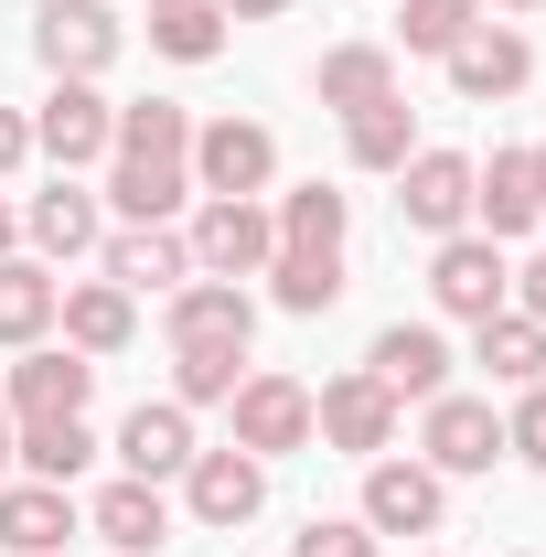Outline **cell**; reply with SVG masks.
<instances>
[{
  "mask_svg": "<svg viewBox=\"0 0 546 557\" xmlns=\"http://www.w3.org/2000/svg\"><path fill=\"white\" fill-rule=\"evenodd\" d=\"M418 461L450 483V472H493L504 461V408L493 397H429L418 408Z\"/></svg>",
  "mask_w": 546,
  "mask_h": 557,
  "instance_id": "5b68a950",
  "label": "cell"
},
{
  "mask_svg": "<svg viewBox=\"0 0 546 557\" xmlns=\"http://www.w3.org/2000/svg\"><path fill=\"white\" fill-rule=\"evenodd\" d=\"M397 214L418 236H461L472 225V150H408L397 161Z\"/></svg>",
  "mask_w": 546,
  "mask_h": 557,
  "instance_id": "9c48e42d",
  "label": "cell"
},
{
  "mask_svg": "<svg viewBox=\"0 0 546 557\" xmlns=\"http://www.w3.org/2000/svg\"><path fill=\"white\" fill-rule=\"evenodd\" d=\"M119 472H129V483H183V472H194V408H183V397H161V408L139 397V408L119 418Z\"/></svg>",
  "mask_w": 546,
  "mask_h": 557,
  "instance_id": "9a60e30c",
  "label": "cell"
},
{
  "mask_svg": "<svg viewBox=\"0 0 546 557\" xmlns=\"http://www.w3.org/2000/svg\"><path fill=\"white\" fill-rule=\"evenodd\" d=\"M493 11H546V0H493Z\"/></svg>",
  "mask_w": 546,
  "mask_h": 557,
  "instance_id": "60d3db41",
  "label": "cell"
},
{
  "mask_svg": "<svg viewBox=\"0 0 546 557\" xmlns=\"http://www.w3.org/2000/svg\"><path fill=\"white\" fill-rule=\"evenodd\" d=\"M269 300L300 311V322L333 311V300H343V247H278V258H269Z\"/></svg>",
  "mask_w": 546,
  "mask_h": 557,
  "instance_id": "4316f807",
  "label": "cell"
},
{
  "mask_svg": "<svg viewBox=\"0 0 546 557\" xmlns=\"http://www.w3.org/2000/svg\"><path fill=\"white\" fill-rule=\"evenodd\" d=\"M54 322H65V344L86 354V364H108V354H129V333H139V300L119 289V278H65Z\"/></svg>",
  "mask_w": 546,
  "mask_h": 557,
  "instance_id": "ffe728a7",
  "label": "cell"
},
{
  "mask_svg": "<svg viewBox=\"0 0 546 557\" xmlns=\"http://www.w3.org/2000/svg\"><path fill=\"white\" fill-rule=\"evenodd\" d=\"M439 65H450V86H461L472 108H493V97H514V86L536 75V44H525L514 22H472V33H461Z\"/></svg>",
  "mask_w": 546,
  "mask_h": 557,
  "instance_id": "2e32d148",
  "label": "cell"
},
{
  "mask_svg": "<svg viewBox=\"0 0 546 557\" xmlns=\"http://www.w3.org/2000/svg\"><path fill=\"white\" fill-rule=\"evenodd\" d=\"M86 536H108L119 557H161V547H172V493H161V483H129V472H119V483L86 504Z\"/></svg>",
  "mask_w": 546,
  "mask_h": 557,
  "instance_id": "44dd1931",
  "label": "cell"
},
{
  "mask_svg": "<svg viewBox=\"0 0 546 557\" xmlns=\"http://www.w3.org/2000/svg\"><path fill=\"white\" fill-rule=\"evenodd\" d=\"M408 150H418L408 97H386V108H353V119H343V161H353V172H397Z\"/></svg>",
  "mask_w": 546,
  "mask_h": 557,
  "instance_id": "f1b7e54d",
  "label": "cell"
},
{
  "mask_svg": "<svg viewBox=\"0 0 546 557\" xmlns=\"http://www.w3.org/2000/svg\"><path fill=\"white\" fill-rule=\"evenodd\" d=\"M472 364L504 386V397L546 386V322H525V311H493V322H472Z\"/></svg>",
  "mask_w": 546,
  "mask_h": 557,
  "instance_id": "603a6c76",
  "label": "cell"
},
{
  "mask_svg": "<svg viewBox=\"0 0 546 557\" xmlns=\"http://www.w3.org/2000/svg\"><path fill=\"white\" fill-rule=\"evenodd\" d=\"M225 418H236V450H258V461L311 450V386L278 375V364H247V386L225 397Z\"/></svg>",
  "mask_w": 546,
  "mask_h": 557,
  "instance_id": "277c9868",
  "label": "cell"
},
{
  "mask_svg": "<svg viewBox=\"0 0 546 557\" xmlns=\"http://www.w3.org/2000/svg\"><path fill=\"white\" fill-rule=\"evenodd\" d=\"M364 375H375L397 408L450 397V344H439V322H386V333H375V354H364Z\"/></svg>",
  "mask_w": 546,
  "mask_h": 557,
  "instance_id": "7c38bea8",
  "label": "cell"
},
{
  "mask_svg": "<svg viewBox=\"0 0 546 557\" xmlns=\"http://www.w3.org/2000/svg\"><path fill=\"white\" fill-rule=\"evenodd\" d=\"M86 525V504H75V483H0V557H54Z\"/></svg>",
  "mask_w": 546,
  "mask_h": 557,
  "instance_id": "e0dca14e",
  "label": "cell"
},
{
  "mask_svg": "<svg viewBox=\"0 0 546 557\" xmlns=\"http://www.w3.org/2000/svg\"><path fill=\"white\" fill-rule=\"evenodd\" d=\"M97 269L119 278V289H161V300H172V289H183V278H194V247H183V225H119V236H97Z\"/></svg>",
  "mask_w": 546,
  "mask_h": 557,
  "instance_id": "d6986e66",
  "label": "cell"
},
{
  "mask_svg": "<svg viewBox=\"0 0 546 557\" xmlns=\"http://www.w3.org/2000/svg\"><path fill=\"white\" fill-rule=\"evenodd\" d=\"M311 97H322L333 119H353V108H386V97H397V54H386V44H333V54L311 65Z\"/></svg>",
  "mask_w": 546,
  "mask_h": 557,
  "instance_id": "7402d4cb",
  "label": "cell"
},
{
  "mask_svg": "<svg viewBox=\"0 0 546 557\" xmlns=\"http://www.w3.org/2000/svg\"><path fill=\"white\" fill-rule=\"evenodd\" d=\"M119 44H129V33L108 22V0H44V11H33V54H44V75H86V86H97V75L119 65Z\"/></svg>",
  "mask_w": 546,
  "mask_h": 557,
  "instance_id": "52a82bcc",
  "label": "cell"
},
{
  "mask_svg": "<svg viewBox=\"0 0 546 557\" xmlns=\"http://www.w3.org/2000/svg\"><path fill=\"white\" fill-rule=\"evenodd\" d=\"M22 161H33V119H22V108H0V183H11Z\"/></svg>",
  "mask_w": 546,
  "mask_h": 557,
  "instance_id": "e575fe53",
  "label": "cell"
},
{
  "mask_svg": "<svg viewBox=\"0 0 546 557\" xmlns=\"http://www.w3.org/2000/svg\"><path fill=\"white\" fill-rule=\"evenodd\" d=\"M536 161L525 150H493V161H472V236H493V247H514V236H536Z\"/></svg>",
  "mask_w": 546,
  "mask_h": 557,
  "instance_id": "ac0fdd59",
  "label": "cell"
},
{
  "mask_svg": "<svg viewBox=\"0 0 546 557\" xmlns=\"http://www.w3.org/2000/svg\"><path fill=\"white\" fill-rule=\"evenodd\" d=\"M86 397H97V364H86L75 344H22L0 408H11V418H86Z\"/></svg>",
  "mask_w": 546,
  "mask_h": 557,
  "instance_id": "5bb4252c",
  "label": "cell"
},
{
  "mask_svg": "<svg viewBox=\"0 0 546 557\" xmlns=\"http://www.w3.org/2000/svg\"><path fill=\"white\" fill-rule=\"evenodd\" d=\"M108 139H119V108H108L86 75H54V97L33 108V150H44L54 172H86V161H108Z\"/></svg>",
  "mask_w": 546,
  "mask_h": 557,
  "instance_id": "8992f818",
  "label": "cell"
},
{
  "mask_svg": "<svg viewBox=\"0 0 546 557\" xmlns=\"http://www.w3.org/2000/svg\"><path fill=\"white\" fill-rule=\"evenodd\" d=\"M183 504H194V525H214V536H236L258 504H269V461L258 450H194V472H183Z\"/></svg>",
  "mask_w": 546,
  "mask_h": 557,
  "instance_id": "30bf717a",
  "label": "cell"
},
{
  "mask_svg": "<svg viewBox=\"0 0 546 557\" xmlns=\"http://www.w3.org/2000/svg\"><path fill=\"white\" fill-rule=\"evenodd\" d=\"M214 11H225V22H278L289 0H214Z\"/></svg>",
  "mask_w": 546,
  "mask_h": 557,
  "instance_id": "8d00e7d4",
  "label": "cell"
},
{
  "mask_svg": "<svg viewBox=\"0 0 546 557\" xmlns=\"http://www.w3.org/2000/svg\"><path fill=\"white\" fill-rule=\"evenodd\" d=\"M472 22H482V0H397V44L408 54H450Z\"/></svg>",
  "mask_w": 546,
  "mask_h": 557,
  "instance_id": "1f68e13d",
  "label": "cell"
},
{
  "mask_svg": "<svg viewBox=\"0 0 546 557\" xmlns=\"http://www.w3.org/2000/svg\"><path fill=\"white\" fill-rule=\"evenodd\" d=\"M289 557H386V547H375L364 515H311V525L289 536Z\"/></svg>",
  "mask_w": 546,
  "mask_h": 557,
  "instance_id": "d6a6232c",
  "label": "cell"
},
{
  "mask_svg": "<svg viewBox=\"0 0 546 557\" xmlns=\"http://www.w3.org/2000/svg\"><path fill=\"white\" fill-rule=\"evenodd\" d=\"M150 54L214 65V54H225V11H214V0H150Z\"/></svg>",
  "mask_w": 546,
  "mask_h": 557,
  "instance_id": "83f0119b",
  "label": "cell"
},
{
  "mask_svg": "<svg viewBox=\"0 0 546 557\" xmlns=\"http://www.w3.org/2000/svg\"><path fill=\"white\" fill-rule=\"evenodd\" d=\"M269 183H278V129H258V119L194 129V194H269Z\"/></svg>",
  "mask_w": 546,
  "mask_h": 557,
  "instance_id": "ba28073f",
  "label": "cell"
},
{
  "mask_svg": "<svg viewBox=\"0 0 546 557\" xmlns=\"http://www.w3.org/2000/svg\"><path fill=\"white\" fill-rule=\"evenodd\" d=\"M11 247H22V214H11V194H0V258H11Z\"/></svg>",
  "mask_w": 546,
  "mask_h": 557,
  "instance_id": "74e56055",
  "label": "cell"
},
{
  "mask_svg": "<svg viewBox=\"0 0 546 557\" xmlns=\"http://www.w3.org/2000/svg\"><path fill=\"white\" fill-rule=\"evenodd\" d=\"M525 161H536V214H546V139H536V150H525Z\"/></svg>",
  "mask_w": 546,
  "mask_h": 557,
  "instance_id": "f35d334b",
  "label": "cell"
},
{
  "mask_svg": "<svg viewBox=\"0 0 546 557\" xmlns=\"http://www.w3.org/2000/svg\"><path fill=\"white\" fill-rule=\"evenodd\" d=\"M504 450H514L525 472H546V386H525V397H514V418H504Z\"/></svg>",
  "mask_w": 546,
  "mask_h": 557,
  "instance_id": "836d02e7",
  "label": "cell"
},
{
  "mask_svg": "<svg viewBox=\"0 0 546 557\" xmlns=\"http://www.w3.org/2000/svg\"><path fill=\"white\" fill-rule=\"evenodd\" d=\"M0 483H11V408H0Z\"/></svg>",
  "mask_w": 546,
  "mask_h": 557,
  "instance_id": "ab89813d",
  "label": "cell"
},
{
  "mask_svg": "<svg viewBox=\"0 0 546 557\" xmlns=\"http://www.w3.org/2000/svg\"><path fill=\"white\" fill-rule=\"evenodd\" d=\"M397 418H408V408H397V397L353 364V375H333V386L311 397V440H322V450H343V461H386V450H397Z\"/></svg>",
  "mask_w": 546,
  "mask_h": 557,
  "instance_id": "7a4b0ae2",
  "label": "cell"
},
{
  "mask_svg": "<svg viewBox=\"0 0 546 557\" xmlns=\"http://www.w3.org/2000/svg\"><path fill=\"white\" fill-rule=\"evenodd\" d=\"M278 247H343V225H353V205H343L333 183H300V194H278Z\"/></svg>",
  "mask_w": 546,
  "mask_h": 557,
  "instance_id": "4dcf8cb0",
  "label": "cell"
},
{
  "mask_svg": "<svg viewBox=\"0 0 546 557\" xmlns=\"http://www.w3.org/2000/svg\"><path fill=\"white\" fill-rule=\"evenodd\" d=\"M11 461H22L33 483H75V472L97 461V429H86V418H11Z\"/></svg>",
  "mask_w": 546,
  "mask_h": 557,
  "instance_id": "d4e9b609",
  "label": "cell"
},
{
  "mask_svg": "<svg viewBox=\"0 0 546 557\" xmlns=\"http://www.w3.org/2000/svg\"><path fill=\"white\" fill-rule=\"evenodd\" d=\"M54 300H65V278L44 269V258H0V344H44L54 333Z\"/></svg>",
  "mask_w": 546,
  "mask_h": 557,
  "instance_id": "484cf974",
  "label": "cell"
},
{
  "mask_svg": "<svg viewBox=\"0 0 546 557\" xmlns=\"http://www.w3.org/2000/svg\"><path fill=\"white\" fill-rule=\"evenodd\" d=\"M514 311H525V322H546V247L514 269Z\"/></svg>",
  "mask_w": 546,
  "mask_h": 557,
  "instance_id": "d590c367",
  "label": "cell"
},
{
  "mask_svg": "<svg viewBox=\"0 0 546 557\" xmlns=\"http://www.w3.org/2000/svg\"><path fill=\"white\" fill-rule=\"evenodd\" d=\"M236 386H247V354L236 344H183L172 354V397H183V408H225Z\"/></svg>",
  "mask_w": 546,
  "mask_h": 557,
  "instance_id": "f546056e",
  "label": "cell"
},
{
  "mask_svg": "<svg viewBox=\"0 0 546 557\" xmlns=\"http://www.w3.org/2000/svg\"><path fill=\"white\" fill-rule=\"evenodd\" d=\"M183 247H194V278H269L278 214H269V194H204Z\"/></svg>",
  "mask_w": 546,
  "mask_h": 557,
  "instance_id": "6da1fadb",
  "label": "cell"
},
{
  "mask_svg": "<svg viewBox=\"0 0 546 557\" xmlns=\"http://www.w3.org/2000/svg\"><path fill=\"white\" fill-rule=\"evenodd\" d=\"M139 11H150V0H139Z\"/></svg>",
  "mask_w": 546,
  "mask_h": 557,
  "instance_id": "b9f144b4",
  "label": "cell"
},
{
  "mask_svg": "<svg viewBox=\"0 0 546 557\" xmlns=\"http://www.w3.org/2000/svg\"><path fill=\"white\" fill-rule=\"evenodd\" d=\"M22 236H33V258H65V269H75L108 225H97V194H75V172H65L54 194H33V205H22Z\"/></svg>",
  "mask_w": 546,
  "mask_h": 557,
  "instance_id": "cb8c5ba5",
  "label": "cell"
},
{
  "mask_svg": "<svg viewBox=\"0 0 546 557\" xmlns=\"http://www.w3.org/2000/svg\"><path fill=\"white\" fill-rule=\"evenodd\" d=\"M429 300L450 311V322H493V311H514V269H504V247L493 236H439V258H429Z\"/></svg>",
  "mask_w": 546,
  "mask_h": 557,
  "instance_id": "3957f363",
  "label": "cell"
},
{
  "mask_svg": "<svg viewBox=\"0 0 546 557\" xmlns=\"http://www.w3.org/2000/svg\"><path fill=\"white\" fill-rule=\"evenodd\" d=\"M161 333H172V354L183 344H258V289L247 278H183L172 289V311H161Z\"/></svg>",
  "mask_w": 546,
  "mask_h": 557,
  "instance_id": "8fae6325",
  "label": "cell"
},
{
  "mask_svg": "<svg viewBox=\"0 0 546 557\" xmlns=\"http://www.w3.org/2000/svg\"><path fill=\"white\" fill-rule=\"evenodd\" d=\"M450 515V483L429 461H364V525L375 536H439Z\"/></svg>",
  "mask_w": 546,
  "mask_h": 557,
  "instance_id": "4fadbf2b",
  "label": "cell"
}]
</instances>
